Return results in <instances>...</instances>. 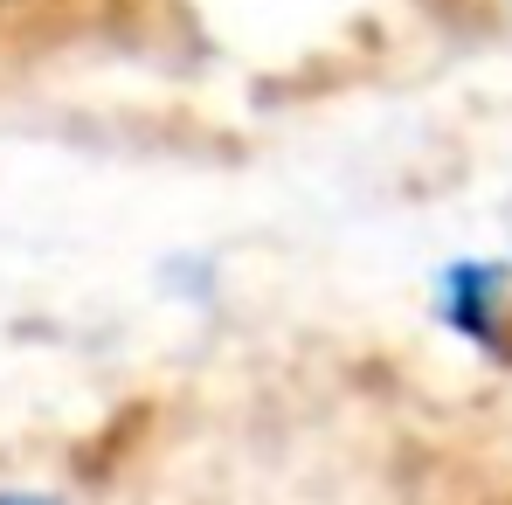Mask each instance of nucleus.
Masks as SVG:
<instances>
[{
  "label": "nucleus",
  "mask_w": 512,
  "mask_h": 505,
  "mask_svg": "<svg viewBox=\"0 0 512 505\" xmlns=\"http://www.w3.org/2000/svg\"><path fill=\"white\" fill-rule=\"evenodd\" d=\"M499 298H506V291H499V270H485V263H464V270L443 277V319L464 339H478V346L499 339V326H492Z\"/></svg>",
  "instance_id": "1"
},
{
  "label": "nucleus",
  "mask_w": 512,
  "mask_h": 505,
  "mask_svg": "<svg viewBox=\"0 0 512 505\" xmlns=\"http://www.w3.org/2000/svg\"><path fill=\"white\" fill-rule=\"evenodd\" d=\"M0 505H56V499H35V492H0Z\"/></svg>",
  "instance_id": "2"
}]
</instances>
